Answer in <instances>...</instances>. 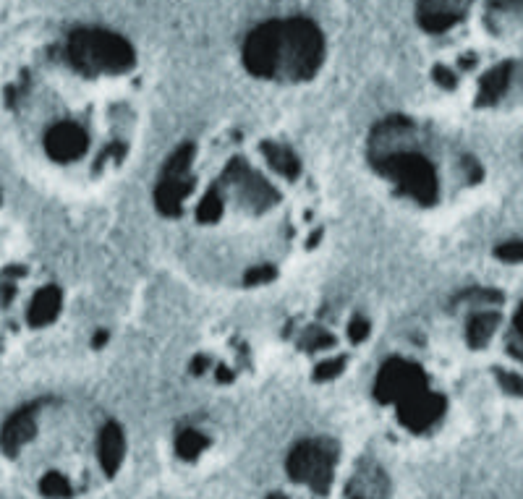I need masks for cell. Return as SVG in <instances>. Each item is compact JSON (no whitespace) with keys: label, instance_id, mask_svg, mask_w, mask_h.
Masks as SVG:
<instances>
[{"label":"cell","instance_id":"cell-1","mask_svg":"<svg viewBox=\"0 0 523 499\" xmlns=\"http://www.w3.org/2000/svg\"><path fill=\"white\" fill-rule=\"evenodd\" d=\"M176 262L199 283L254 290L317 249L322 189L286 136L225 126L173 149L152 189Z\"/></svg>","mask_w":523,"mask_h":499},{"label":"cell","instance_id":"cell-2","mask_svg":"<svg viewBox=\"0 0 523 499\" xmlns=\"http://www.w3.org/2000/svg\"><path fill=\"white\" fill-rule=\"evenodd\" d=\"M0 110L29 162L71 189H100L142 134L139 55L110 29H71L8 68Z\"/></svg>","mask_w":523,"mask_h":499},{"label":"cell","instance_id":"cell-3","mask_svg":"<svg viewBox=\"0 0 523 499\" xmlns=\"http://www.w3.org/2000/svg\"><path fill=\"white\" fill-rule=\"evenodd\" d=\"M0 445L48 497L76 494L97 471L110 476L123 455L116 421L68 398H40L11 413Z\"/></svg>","mask_w":523,"mask_h":499},{"label":"cell","instance_id":"cell-4","mask_svg":"<svg viewBox=\"0 0 523 499\" xmlns=\"http://www.w3.org/2000/svg\"><path fill=\"white\" fill-rule=\"evenodd\" d=\"M367 162L401 202L442 210L479 181V165L435 123L414 115H388L367 136Z\"/></svg>","mask_w":523,"mask_h":499},{"label":"cell","instance_id":"cell-5","mask_svg":"<svg viewBox=\"0 0 523 499\" xmlns=\"http://www.w3.org/2000/svg\"><path fill=\"white\" fill-rule=\"evenodd\" d=\"M66 290L32 251L0 246V361L19 356L61 324Z\"/></svg>","mask_w":523,"mask_h":499},{"label":"cell","instance_id":"cell-6","mask_svg":"<svg viewBox=\"0 0 523 499\" xmlns=\"http://www.w3.org/2000/svg\"><path fill=\"white\" fill-rule=\"evenodd\" d=\"M372 332V319L361 309L346 301H322L293 311L280 327V343L314 379H335L364 356Z\"/></svg>","mask_w":523,"mask_h":499},{"label":"cell","instance_id":"cell-7","mask_svg":"<svg viewBox=\"0 0 523 499\" xmlns=\"http://www.w3.org/2000/svg\"><path fill=\"white\" fill-rule=\"evenodd\" d=\"M325 34L309 19H270L244 40L246 71L270 84H306L325 66Z\"/></svg>","mask_w":523,"mask_h":499},{"label":"cell","instance_id":"cell-8","mask_svg":"<svg viewBox=\"0 0 523 499\" xmlns=\"http://www.w3.org/2000/svg\"><path fill=\"white\" fill-rule=\"evenodd\" d=\"M427 351L393 353L377 374V398L411 429H427L448 408L445 374Z\"/></svg>","mask_w":523,"mask_h":499},{"label":"cell","instance_id":"cell-9","mask_svg":"<svg viewBox=\"0 0 523 499\" xmlns=\"http://www.w3.org/2000/svg\"><path fill=\"white\" fill-rule=\"evenodd\" d=\"M508 353L510 356H516L518 361H523V304L518 306L516 317H513V330H510Z\"/></svg>","mask_w":523,"mask_h":499},{"label":"cell","instance_id":"cell-10","mask_svg":"<svg viewBox=\"0 0 523 499\" xmlns=\"http://www.w3.org/2000/svg\"><path fill=\"white\" fill-rule=\"evenodd\" d=\"M3 204H6V196H3V189H0V212H3Z\"/></svg>","mask_w":523,"mask_h":499}]
</instances>
